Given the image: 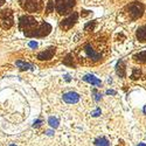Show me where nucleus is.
Returning <instances> with one entry per match:
<instances>
[{
    "label": "nucleus",
    "mask_w": 146,
    "mask_h": 146,
    "mask_svg": "<svg viewBox=\"0 0 146 146\" xmlns=\"http://www.w3.org/2000/svg\"><path fill=\"white\" fill-rule=\"evenodd\" d=\"M78 55V60L81 62H84V61H90V62H96V61L101 60L102 55L101 53H98L96 49H94V47L90 43H87L86 46H83V48L77 52Z\"/></svg>",
    "instance_id": "obj_1"
},
{
    "label": "nucleus",
    "mask_w": 146,
    "mask_h": 146,
    "mask_svg": "<svg viewBox=\"0 0 146 146\" xmlns=\"http://www.w3.org/2000/svg\"><path fill=\"white\" fill-rule=\"evenodd\" d=\"M39 26L38 21H36L34 18L29 17V15H23L20 18L19 20V28L25 32V34L27 35L28 33H31L32 31H34L36 27Z\"/></svg>",
    "instance_id": "obj_2"
},
{
    "label": "nucleus",
    "mask_w": 146,
    "mask_h": 146,
    "mask_svg": "<svg viewBox=\"0 0 146 146\" xmlns=\"http://www.w3.org/2000/svg\"><path fill=\"white\" fill-rule=\"evenodd\" d=\"M20 5L29 13H39L43 8L42 0H20Z\"/></svg>",
    "instance_id": "obj_3"
},
{
    "label": "nucleus",
    "mask_w": 146,
    "mask_h": 146,
    "mask_svg": "<svg viewBox=\"0 0 146 146\" xmlns=\"http://www.w3.org/2000/svg\"><path fill=\"white\" fill-rule=\"evenodd\" d=\"M14 23L13 12L11 9H4L0 12V26L4 29H9Z\"/></svg>",
    "instance_id": "obj_4"
},
{
    "label": "nucleus",
    "mask_w": 146,
    "mask_h": 146,
    "mask_svg": "<svg viewBox=\"0 0 146 146\" xmlns=\"http://www.w3.org/2000/svg\"><path fill=\"white\" fill-rule=\"evenodd\" d=\"M52 31V27L49 23L43 22L41 25H39L34 31H32L31 33H28L26 36H29V38H43V36L48 35Z\"/></svg>",
    "instance_id": "obj_5"
},
{
    "label": "nucleus",
    "mask_w": 146,
    "mask_h": 146,
    "mask_svg": "<svg viewBox=\"0 0 146 146\" xmlns=\"http://www.w3.org/2000/svg\"><path fill=\"white\" fill-rule=\"evenodd\" d=\"M55 6L58 14H67L75 6V0H56Z\"/></svg>",
    "instance_id": "obj_6"
},
{
    "label": "nucleus",
    "mask_w": 146,
    "mask_h": 146,
    "mask_svg": "<svg viewBox=\"0 0 146 146\" xmlns=\"http://www.w3.org/2000/svg\"><path fill=\"white\" fill-rule=\"evenodd\" d=\"M129 13L133 19H138L144 13V6L140 3H133L129 6Z\"/></svg>",
    "instance_id": "obj_7"
},
{
    "label": "nucleus",
    "mask_w": 146,
    "mask_h": 146,
    "mask_svg": "<svg viewBox=\"0 0 146 146\" xmlns=\"http://www.w3.org/2000/svg\"><path fill=\"white\" fill-rule=\"evenodd\" d=\"M77 17H78L77 13H72L71 15H69L68 18H66V19H63L62 21H61L60 27L62 28V29H64V31L70 29V28L76 23V21H77Z\"/></svg>",
    "instance_id": "obj_8"
},
{
    "label": "nucleus",
    "mask_w": 146,
    "mask_h": 146,
    "mask_svg": "<svg viewBox=\"0 0 146 146\" xmlns=\"http://www.w3.org/2000/svg\"><path fill=\"white\" fill-rule=\"evenodd\" d=\"M63 101L66 103H68V104H75V103H77L80 101V95L76 94V92H72V91L66 92L63 95Z\"/></svg>",
    "instance_id": "obj_9"
},
{
    "label": "nucleus",
    "mask_w": 146,
    "mask_h": 146,
    "mask_svg": "<svg viewBox=\"0 0 146 146\" xmlns=\"http://www.w3.org/2000/svg\"><path fill=\"white\" fill-rule=\"evenodd\" d=\"M55 54V48L54 47H50V48H48V49H46L44 52H41L38 54V60L40 61H48V60H50Z\"/></svg>",
    "instance_id": "obj_10"
},
{
    "label": "nucleus",
    "mask_w": 146,
    "mask_h": 146,
    "mask_svg": "<svg viewBox=\"0 0 146 146\" xmlns=\"http://www.w3.org/2000/svg\"><path fill=\"white\" fill-rule=\"evenodd\" d=\"M116 71H117V75L119 77H125V64H124L123 61H119L117 63Z\"/></svg>",
    "instance_id": "obj_11"
},
{
    "label": "nucleus",
    "mask_w": 146,
    "mask_h": 146,
    "mask_svg": "<svg viewBox=\"0 0 146 146\" xmlns=\"http://www.w3.org/2000/svg\"><path fill=\"white\" fill-rule=\"evenodd\" d=\"M137 39L141 42H146V26H143L140 27L138 31H137Z\"/></svg>",
    "instance_id": "obj_12"
},
{
    "label": "nucleus",
    "mask_w": 146,
    "mask_h": 146,
    "mask_svg": "<svg viewBox=\"0 0 146 146\" xmlns=\"http://www.w3.org/2000/svg\"><path fill=\"white\" fill-rule=\"evenodd\" d=\"M83 80L89 82L90 84H94V86H101V81L97 78V77L92 76V75H86V76L83 77Z\"/></svg>",
    "instance_id": "obj_13"
},
{
    "label": "nucleus",
    "mask_w": 146,
    "mask_h": 146,
    "mask_svg": "<svg viewBox=\"0 0 146 146\" xmlns=\"http://www.w3.org/2000/svg\"><path fill=\"white\" fill-rule=\"evenodd\" d=\"M95 146H110V143H109V140L106 138L101 137L95 140Z\"/></svg>",
    "instance_id": "obj_14"
},
{
    "label": "nucleus",
    "mask_w": 146,
    "mask_h": 146,
    "mask_svg": "<svg viewBox=\"0 0 146 146\" xmlns=\"http://www.w3.org/2000/svg\"><path fill=\"white\" fill-rule=\"evenodd\" d=\"M133 58H135L136 61H138V62L146 63V52H140V53L136 54L135 56H133Z\"/></svg>",
    "instance_id": "obj_15"
},
{
    "label": "nucleus",
    "mask_w": 146,
    "mask_h": 146,
    "mask_svg": "<svg viewBox=\"0 0 146 146\" xmlns=\"http://www.w3.org/2000/svg\"><path fill=\"white\" fill-rule=\"evenodd\" d=\"M17 66H18L21 70H28V69L31 68V64L23 62V61H17Z\"/></svg>",
    "instance_id": "obj_16"
},
{
    "label": "nucleus",
    "mask_w": 146,
    "mask_h": 146,
    "mask_svg": "<svg viewBox=\"0 0 146 146\" xmlns=\"http://www.w3.org/2000/svg\"><path fill=\"white\" fill-rule=\"evenodd\" d=\"M48 123H49V125L52 127H54V129H56L58 126V120L55 117H49V119H48Z\"/></svg>",
    "instance_id": "obj_17"
},
{
    "label": "nucleus",
    "mask_w": 146,
    "mask_h": 146,
    "mask_svg": "<svg viewBox=\"0 0 146 146\" xmlns=\"http://www.w3.org/2000/svg\"><path fill=\"white\" fill-rule=\"evenodd\" d=\"M140 74H141V71L138 68H135L133 71H132V74H131V78L132 80H138L140 77Z\"/></svg>",
    "instance_id": "obj_18"
},
{
    "label": "nucleus",
    "mask_w": 146,
    "mask_h": 146,
    "mask_svg": "<svg viewBox=\"0 0 146 146\" xmlns=\"http://www.w3.org/2000/svg\"><path fill=\"white\" fill-rule=\"evenodd\" d=\"M63 63L67 66H74V62H72V57L71 55H67V57L63 60Z\"/></svg>",
    "instance_id": "obj_19"
},
{
    "label": "nucleus",
    "mask_w": 146,
    "mask_h": 146,
    "mask_svg": "<svg viewBox=\"0 0 146 146\" xmlns=\"http://www.w3.org/2000/svg\"><path fill=\"white\" fill-rule=\"evenodd\" d=\"M94 28H95V22L92 21V22H89V23H87V25H86V27H84V31L90 32V31H92Z\"/></svg>",
    "instance_id": "obj_20"
},
{
    "label": "nucleus",
    "mask_w": 146,
    "mask_h": 146,
    "mask_svg": "<svg viewBox=\"0 0 146 146\" xmlns=\"http://www.w3.org/2000/svg\"><path fill=\"white\" fill-rule=\"evenodd\" d=\"M47 11H48V13H50V12L53 11V1H49V3H48V7H47Z\"/></svg>",
    "instance_id": "obj_21"
},
{
    "label": "nucleus",
    "mask_w": 146,
    "mask_h": 146,
    "mask_svg": "<svg viewBox=\"0 0 146 146\" xmlns=\"http://www.w3.org/2000/svg\"><path fill=\"white\" fill-rule=\"evenodd\" d=\"M41 123H42V121H41V120H36V121H35V123H34V126H35V127H39V126L41 125Z\"/></svg>",
    "instance_id": "obj_22"
},
{
    "label": "nucleus",
    "mask_w": 146,
    "mask_h": 146,
    "mask_svg": "<svg viewBox=\"0 0 146 146\" xmlns=\"http://www.w3.org/2000/svg\"><path fill=\"white\" fill-rule=\"evenodd\" d=\"M29 47H32V48H36V47H38V43H36V42H29Z\"/></svg>",
    "instance_id": "obj_23"
},
{
    "label": "nucleus",
    "mask_w": 146,
    "mask_h": 146,
    "mask_svg": "<svg viewBox=\"0 0 146 146\" xmlns=\"http://www.w3.org/2000/svg\"><path fill=\"white\" fill-rule=\"evenodd\" d=\"M100 113H101V110H100V109H97V110H96V111L92 113V116H98Z\"/></svg>",
    "instance_id": "obj_24"
},
{
    "label": "nucleus",
    "mask_w": 146,
    "mask_h": 146,
    "mask_svg": "<svg viewBox=\"0 0 146 146\" xmlns=\"http://www.w3.org/2000/svg\"><path fill=\"white\" fill-rule=\"evenodd\" d=\"M87 15H89V12H88V11H83L82 17H87Z\"/></svg>",
    "instance_id": "obj_25"
},
{
    "label": "nucleus",
    "mask_w": 146,
    "mask_h": 146,
    "mask_svg": "<svg viewBox=\"0 0 146 146\" xmlns=\"http://www.w3.org/2000/svg\"><path fill=\"white\" fill-rule=\"evenodd\" d=\"M106 94H112V95H115L116 92H115V91H112V90H109V91H106Z\"/></svg>",
    "instance_id": "obj_26"
},
{
    "label": "nucleus",
    "mask_w": 146,
    "mask_h": 146,
    "mask_svg": "<svg viewBox=\"0 0 146 146\" xmlns=\"http://www.w3.org/2000/svg\"><path fill=\"white\" fill-rule=\"evenodd\" d=\"M4 4H5V0H0V6L4 5Z\"/></svg>",
    "instance_id": "obj_27"
},
{
    "label": "nucleus",
    "mask_w": 146,
    "mask_h": 146,
    "mask_svg": "<svg viewBox=\"0 0 146 146\" xmlns=\"http://www.w3.org/2000/svg\"><path fill=\"white\" fill-rule=\"evenodd\" d=\"M138 146H146V144H144V143H141V144H139Z\"/></svg>",
    "instance_id": "obj_28"
},
{
    "label": "nucleus",
    "mask_w": 146,
    "mask_h": 146,
    "mask_svg": "<svg viewBox=\"0 0 146 146\" xmlns=\"http://www.w3.org/2000/svg\"><path fill=\"white\" fill-rule=\"evenodd\" d=\"M9 146H17V145H14V144H12V145H9Z\"/></svg>",
    "instance_id": "obj_29"
}]
</instances>
